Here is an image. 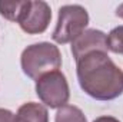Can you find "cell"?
Segmentation results:
<instances>
[{
  "instance_id": "obj_8",
  "label": "cell",
  "mask_w": 123,
  "mask_h": 122,
  "mask_svg": "<svg viewBox=\"0 0 123 122\" xmlns=\"http://www.w3.org/2000/svg\"><path fill=\"white\" fill-rule=\"evenodd\" d=\"M55 122H87L83 111L74 105H64L57 109Z\"/></svg>"
},
{
  "instance_id": "obj_3",
  "label": "cell",
  "mask_w": 123,
  "mask_h": 122,
  "mask_svg": "<svg viewBox=\"0 0 123 122\" xmlns=\"http://www.w3.org/2000/svg\"><path fill=\"white\" fill-rule=\"evenodd\" d=\"M89 13L80 4H64L59 9V17L53 30V40L59 45L70 43L86 30Z\"/></svg>"
},
{
  "instance_id": "obj_10",
  "label": "cell",
  "mask_w": 123,
  "mask_h": 122,
  "mask_svg": "<svg viewBox=\"0 0 123 122\" xmlns=\"http://www.w3.org/2000/svg\"><path fill=\"white\" fill-rule=\"evenodd\" d=\"M107 46L113 53L123 55V26H117L110 30L107 36Z\"/></svg>"
},
{
  "instance_id": "obj_9",
  "label": "cell",
  "mask_w": 123,
  "mask_h": 122,
  "mask_svg": "<svg viewBox=\"0 0 123 122\" xmlns=\"http://www.w3.org/2000/svg\"><path fill=\"white\" fill-rule=\"evenodd\" d=\"M27 0L25 1H0V14L10 20V22H17L22 12L26 7Z\"/></svg>"
},
{
  "instance_id": "obj_4",
  "label": "cell",
  "mask_w": 123,
  "mask_h": 122,
  "mask_svg": "<svg viewBox=\"0 0 123 122\" xmlns=\"http://www.w3.org/2000/svg\"><path fill=\"white\" fill-rule=\"evenodd\" d=\"M36 95L50 109H59L69 102L70 89L66 76L60 70L49 72L36 81Z\"/></svg>"
},
{
  "instance_id": "obj_5",
  "label": "cell",
  "mask_w": 123,
  "mask_h": 122,
  "mask_svg": "<svg viewBox=\"0 0 123 122\" xmlns=\"http://www.w3.org/2000/svg\"><path fill=\"white\" fill-rule=\"evenodd\" d=\"M50 20H52V10L46 1L27 0L26 7L22 12L17 23L20 25L22 30L26 32L27 34H40L46 32Z\"/></svg>"
},
{
  "instance_id": "obj_12",
  "label": "cell",
  "mask_w": 123,
  "mask_h": 122,
  "mask_svg": "<svg viewBox=\"0 0 123 122\" xmlns=\"http://www.w3.org/2000/svg\"><path fill=\"white\" fill-rule=\"evenodd\" d=\"M93 122H120L117 118H115V116H109V115H105V116H99V118H96Z\"/></svg>"
},
{
  "instance_id": "obj_2",
  "label": "cell",
  "mask_w": 123,
  "mask_h": 122,
  "mask_svg": "<svg viewBox=\"0 0 123 122\" xmlns=\"http://www.w3.org/2000/svg\"><path fill=\"white\" fill-rule=\"evenodd\" d=\"M20 65L27 78L37 81L40 76L60 69L62 53L59 47L50 42L34 43L22 52Z\"/></svg>"
},
{
  "instance_id": "obj_1",
  "label": "cell",
  "mask_w": 123,
  "mask_h": 122,
  "mask_svg": "<svg viewBox=\"0 0 123 122\" xmlns=\"http://www.w3.org/2000/svg\"><path fill=\"white\" fill-rule=\"evenodd\" d=\"M77 63V81L82 91L96 101H112L123 93V72L106 52H92Z\"/></svg>"
},
{
  "instance_id": "obj_7",
  "label": "cell",
  "mask_w": 123,
  "mask_h": 122,
  "mask_svg": "<svg viewBox=\"0 0 123 122\" xmlns=\"http://www.w3.org/2000/svg\"><path fill=\"white\" fill-rule=\"evenodd\" d=\"M14 122H49V112L43 103L27 102L17 109Z\"/></svg>"
},
{
  "instance_id": "obj_11",
  "label": "cell",
  "mask_w": 123,
  "mask_h": 122,
  "mask_svg": "<svg viewBox=\"0 0 123 122\" xmlns=\"http://www.w3.org/2000/svg\"><path fill=\"white\" fill-rule=\"evenodd\" d=\"M0 122H14V114L9 109L0 108Z\"/></svg>"
},
{
  "instance_id": "obj_13",
  "label": "cell",
  "mask_w": 123,
  "mask_h": 122,
  "mask_svg": "<svg viewBox=\"0 0 123 122\" xmlns=\"http://www.w3.org/2000/svg\"><path fill=\"white\" fill-rule=\"evenodd\" d=\"M116 16L120 17V19H123V3L122 4H119V7L116 9Z\"/></svg>"
},
{
  "instance_id": "obj_6",
  "label": "cell",
  "mask_w": 123,
  "mask_h": 122,
  "mask_svg": "<svg viewBox=\"0 0 123 122\" xmlns=\"http://www.w3.org/2000/svg\"><path fill=\"white\" fill-rule=\"evenodd\" d=\"M107 34L97 29H87L79 37L72 42V53L76 61L92 52H106L107 53Z\"/></svg>"
}]
</instances>
